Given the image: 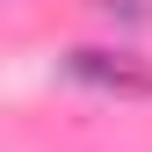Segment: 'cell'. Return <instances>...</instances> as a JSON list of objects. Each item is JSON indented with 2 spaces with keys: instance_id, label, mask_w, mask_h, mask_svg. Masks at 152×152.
I'll return each mask as SVG.
<instances>
[{
  "instance_id": "cell-2",
  "label": "cell",
  "mask_w": 152,
  "mask_h": 152,
  "mask_svg": "<svg viewBox=\"0 0 152 152\" xmlns=\"http://www.w3.org/2000/svg\"><path fill=\"white\" fill-rule=\"evenodd\" d=\"M94 7H102L109 22H130V29H145V22H152V0H94Z\"/></svg>"
},
{
  "instance_id": "cell-1",
  "label": "cell",
  "mask_w": 152,
  "mask_h": 152,
  "mask_svg": "<svg viewBox=\"0 0 152 152\" xmlns=\"http://www.w3.org/2000/svg\"><path fill=\"white\" fill-rule=\"evenodd\" d=\"M58 65H65V80H80V87H94V94L152 102V65L130 58V51H94V44H80V51H65Z\"/></svg>"
}]
</instances>
